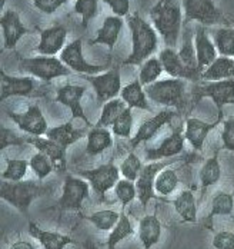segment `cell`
Instances as JSON below:
<instances>
[{"label":"cell","mask_w":234,"mask_h":249,"mask_svg":"<svg viewBox=\"0 0 234 249\" xmlns=\"http://www.w3.org/2000/svg\"><path fill=\"white\" fill-rule=\"evenodd\" d=\"M150 20L167 48H176L182 32L183 12L179 0H158L150 10Z\"/></svg>","instance_id":"6da1fadb"},{"label":"cell","mask_w":234,"mask_h":249,"mask_svg":"<svg viewBox=\"0 0 234 249\" xmlns=\"http://www.w3.org/2000/svg\"><path fill=\"white\" fill-rule=\"evenodd\" d=\"M127 25L131 33V52L125 65H143L157 49V30L139 15L129 16Z\"/></svg>","instance_id":"7a4b0ae2"},{"label":"cell","mask_w":234,"mask_h":249,"mask_svg":"<svg viewBox=\"0 0 234 249\" xmlns=\"http://www.w3.org/2000/svg\"><path fill=\"white\" fill-rule=\"evenodd\" d=\"M49 188L36 183L34 180H19V182H10L3 180L0 186V196L1 199L15 206L19 212L23 215H29V208L31 202L47 194Z\"/></svg>","instance_id":"3957f363"},{"label":"cell","mask_w":234,"mask_h":249,"mask_svg":"<svg viewBox=\"0 0 234 249\" xmlns=\"http://www.w3.org/2000/svg\"><path fill=\"white\" fill-rule=\"evenodd\" d=\"M184 89L186 85L183 79L173 77V79L157 80L155 83L146 86L144 92L147 98L157 105L182 109L184 103Z\"/></svg>","instance_id":"277c9868"},{"label":"cell","mask_w":234,"mask_h":249,"mask_svg":"<svg viewBox=\"0 0 234 249\" xmlns=\"http://www.w3.org/2000/svg\"><path fill=\"white\" fill-rule=\"evenodd\" d=\"M22 72L34 76L40 80L50 82L56 77L69 76L72 71L57 57L54 56H37V57H26L19 63Z\"/></svg>","instance_id":"5b68a950"},{"label":"cell","mask_w":234,"mask_h":249,"mask_svg":"<svg viewBox=\"0 0 234 249\" xmlns=\"http://www.w3.org/2000/svg\"><path fill=\"white\" fill-rule=\"evenodd\" d=\"M186 22H199L203 26L224 23L221 10L216 6L214 0H182Z\"/></svg>","instance_id":"8992f818"},{"label":"cell","mask_w":234,"mask_h":249,"mask_svg":"<svg viewBox=\"0 0 234 249\" xmlns=\"http://www.w3.org/2000/svg\"><path fill=\"white\" fill-rule=\"evenodd\" d=\"M89 198V183L81 178L67 175L64 178L62 196L57 200V206L63 211H80L84 199Z\"/></svg>","instance_id":"52a82bcc"},{"label":"cell","mask_w":234,"mask_h":249,"mask_svg":"<svg viewBox=\"0 0 234 249\" xmlns=\"http://www.w3.org/2000/svg\"><path fill=\"white\" fill-rule=\"evenodd\" d=\"M194 95L196 100L210 98L218 109V116H221L224 105H234V79L208 82L206 85L197 88L194 90Z\"/></svg>","instance_id":"ba28073f"},{"label":"cell","mask_w":234,"mask_h":249,"mask_svg":"<svg viewBox=\"0 0 234 249\" xmlns=\"http://www.w3.org/2000/svg\"><path fill=\"white\" fill-rule=\"evenodd\" d=\"M78 175L80 178H84L92 185L93 191L100 198H104V194L117 185L120 169L110 162L106 165H100L99 168L92 171H78Z\"/></svg>","instance_id":"9c48e42d"},{"label":"cell","mask_w":234,"mask_h":249,"mask_svg":"<svg viewBox=\"0 0 234 249\" xmlns=\"http://www.w3.org/2000/svg\"><path fill=\"white\" fill-rule=\"evenodd\" d=\"M60 60L73 72H78L81 75H99L103 73L104 66L100 65H92L89 63L83 56V43L81 39H76L72 43H69L60 53Z\"/></svg>","instance_id":"30bf717a"},{"label":"cell","mask_w":234,"mask_h":249,"mask_svg":"<svg viewBox=\"0 0 234 249\" xmlns=\"http://www.w3.org/2000/svg\"><path fill=\"white\" fill-rule=\"evenodd\" d=\"M86 79L93 86L99 102H109L116 99L119 93H122V77L120 69L113 68L100 75H89Z\"/></svg>","instance_id":"8fae6325"},{"label":"cell","mask_w":234,"mask_h":249,"mask_svg":"<svg viewBox=\"0 0 234 249\" xmlns=\"http://www.w3.org/2000/svg\"><path fill=\"white\" fill-rule=\"evenodd\" d=\"M9 118L17 124L23 132H26L31 136H42L47 133V122L37 105L29 106L26 112L23 113H16V112H9Z\"/></svg>","instance_id":"7c38bea8"},{"label":"cell","mask_w":234,"mask_h":249,"mask_svg":"<svg viewBox=\"0 0 234 249\" xmlns=\"http://www.w3.org/2000/svg\"><path fill=\"white\" fill-rule=\"evenodd\" d=\"M170 162H152L146 166L141 168L140 175L137 178V196L140 203L143 205V208L147 206L149 200L155 198V180H156L157 175L160 174Z\"/></svg>","instance_id":"4fadbf2b"},{"label":"cell","mask_w":234,"mask_h":249,"mask_svg":"<svg viewBox=\"0 0 234 249\" xmlns=\"http://www.w3.org/2000/svg\"><path fill=\"white\" fill-rule=\"evenodd\" d=\"M176 116V112H173L170 107L158 112L157 115H155L153 118L144 121L143 124H140L139 130L136 132V135L131 138L130 145L133 148H136L137 145L143 143V142H147L150 141L157 132L164 126L166 124H169L173 118Z\"/></svg>","instance_id":"5bb4252c"},{"label":"cell","mask_w":234,"mask_h":249,"mask_svg":"<svg viewBox=\"0 0 234 249\" xmlns=\"http://www.w3.org/2000/svg\"><path fill=\"white\" fill-rule=\"evenodd\" d=\"M0 26L3 30L4 49H13L17 42L27 33V29L23 26L20 16L16 10H6L0 19Z\"/></svg>","instance_id":"9a60e30c"},{"label":"cell","mask_w":234,"mask_h":249,"mask_svg":"<svg viewBox=\"0 0 234 249\" xmlns=\"http://www.w3.org/2000/svg\"><path fill=\"white\" fill-rule=\"evenodd\" d=\"M26 143H30L39 152L49 156V159L52 160L53 166H54V171H59L60 174H63L66 171V165H67L66 148H63L62 145H59L57 142H54L49 138H40V136L27 138Z\"/></svg>","instance_id":"2e32d148"},{"label":"cell","mask_w":234,"mask_h":249,"mask_svg":"<svg viewBox=\"0 0 234 249\" xmlns=\"http://www.w3.org/2000/svg\"><path fill=\"white\" fill-rule=\"evenodd\" d=\"M66 37H67V30L64 26L56 25L49 29H45L40 33V42L36 50L42 56H54L66 48L64 46Z\"/></svg>","instance_id":"e0dca14e"},{"label":"cell","mask_w":234,"mask_h":249,"mask_svg":"<svg viewBox=\"0 0 234 249\" xmlns=\"http://www.w3.org/2000/svg\"><path fill=\"white\" fill-rule=\"evenodd\" d=\"M84 86L78 85H64L57 90L56 100L64 106H67L72 110V118L73 119H81L86 124H90L87 116L84 115V110L81 107V98L84 95Z\"/></svg>","instance_id":"ac0fdd59"},{"label":"cell","mask_w":234,"mask_h":249,"mask_svg":"<svg viewBox=\"0 0 234 249\" xmlns=\"http://www.w3.org/2000/svg\"><path fill=\"white\" fill-rule=\"evenodd\" d=\"M194 48L197 54V62H199V69L203 73L208 66L217 59V49L214 42L208 37L207 32L204 26L200 25L196 27V35H194Z\"/></svg>","instance_id":"d6986e66"},{"label":"cell","mask_w":234,"mask_h":249,"mask_svg":"<svg viewBox=\"0 0 234 249\" xmlns=\"http://www.w3.org/2000/svg\"><path fill=\"white\" fill-rule=\"evenodd\" d=\"M186 138L180 130H174L169 138H166L157 148H150L146 150L147 160L157 162L163 158H173L182 153L184 148Z\"/></svg>","instance_id":"ffe728a7"},{"label":"cell","mask_w":234,"mask_h":249,"mask_svg":"<svg viewBox=\"0 0 234 249\" xmlns=\"http://www.w3.org/2000/svg\"><path fill=\"white\" fill-rule=\"evenodd\" d=\"M220 121H221V116H218L217 121L213 124H207L197 118H188L186 121V130H184L186 141L196 150H202L208 133L218 124Z\"/></svg>","instance_id":"44dd1931"},{"label":"cell","mask_w":234,"mask_h":249,"mask_svg":"<svg viewBox=\"0 0 234 249\" xmlns=\"http://www.w3.org/2000/svg\"><path fill=\"white\" fill-rule=\"evenodd\" d=\"M36 83L31 77H15L1 72V93L0 100H6L12 96H29L33 93Z\"/></svg>","instance_id":"7402d4cb"},{"label":"cell","mask_w":234,"mask_h":249,"mask_svg":"<svg viewBox=\"0 0 234 249\" xmlns=\"http://www.w3.org/2000/svg\"><path fill=\"white\" fill-rule=\"evenodd\" d=\"M29 233L34 239H37L45 249H64V247L73 244V239L67 235H62L59 232L45 231L34 222H29Z\"/></svg>","instance_id":"603a6c76"},{"label":"cell","mask_w":234,"mask_h":249,"mask_svg":"<svg viewBox=\"0 0 234 249\" xmlns=\"http://www.w3.org/2000/svg\"><path fill=\"white\" fill-rule=\"evenodd\" d=\"M123 29V20L119 16H107L103 25L99 29L97 36L92 40V45H106L109 49H113L117 43L119 35Z\"/></svg>","instance_id":"cb8c5ba5"},{"label":"cell","mask_w":234,"mask_h":249,"mask_svg":"<svg viewBox=\"0 0 234 249\" xmlns=\"http://www.w3.org/2000/svg\"><path fill=\"white\" fill-rule=\"evenodd\" d=\"M161 236V224L156 215H146L139 224V239L144 249H150L156 245Z\"/></svg>","instance_id":"d4e9b609"},{"label":"cell","mask_w":234,"mask_h":249,"mask_svg":"<svg viewBox=\"0 0 234 249\" xmlns=\"http://www.w3.org/2000/svg\"><path fill=\"white\" fill-rule=\"evenodd\" d=\"M179 56H180L183 66H184V79L191 80V82H196V80L202 79V72L199 69L196 48H194L190 37L186 39L184 45L180 48Z\"/></svg>","instance_id":"484cf974"},{"label":"cell","mask_w":234,"mask_h":249,"mask_svg":"<svg viewBox=\"0 0 234 249\" xmlns=\"http://www.w3.org/2000/svg\"><path fill=\"white\" fill-rule=\"evenodd\" d=\"M84 133H86L84 129H76L70 122H67V124H63L60 126L49 129L46 136L67 149L70 145H73L75 142L80 141L84 136Z\"/></svg>","instance_id":"4316f807"},{"label":"cell","mask_w":234,"mask_h":249,"mask_svg":"<svg viewBox=\"0 0 234 249\" xmlns=\"http://www.w3.org/2000/svg\"><path fill=\"white\" fill-rule=\"evenodd\" d=\"M202 79H204L207 82L234 79V59L233 57H226V56L217 57L202 73Z\"/></svg>","instance_id":"83f0119b"},{"label":"cell","mask_w":234,"mask_h":249,"mask_svg":"<svg viewBox=\"0 0 234 249\" xmlns=\"http://www.w3.org/2000/svg\"><path fill=\"white\" fill-rule=\"evenodd\" d=\"M122 99L126 102V105L129 107H137V109H143V110H152L149 100H147V95L143 90V85L140 83L139 79L133 80L127 86H125L122 89Z\"/></svg>","instance_id":"f1b7e54d"},{"label":"cell","mask_w":234,"mask_h":249,"mask_svg":"<svg viewBox=\"0 0 234 249\" xmlns=\"http://www.w3.org/2000/svg\"><path fill=\"white\" fill-rule=\"evenodd\" d=\"M113 145V138L111 133L107 130V127H97L94 126L89 133H87V146L86 152L89 155H99L107 148Z\"/></svg>","instance_id":"f546056e"},{"label":"cell","mask_w":234,"mask_h":249,"mask_svg":"<svg viewBox=\"0 0 234 249\" xmlns=\"http://www.w3.org/2000/svg\"><path fill=\"white\" fill-rule=\"evenodd\" d=\"M176 212L182 216L184 222L194 224L197 221V205L191 191H183L182 194L173 200Z\"/></svg>","instance_id":"4dcf8cb0"},{"label":"cell","mask_w":234,"mask_h":249,"mask_svg":"<svg viewBox=\"0 0 234 249\" xmlns=\"http://www.w3.org/2000/svg\"><path fill=\"white\" fill-rule=\"evenodd\" d=\"M158 60L166 73L176 79H184V66L179 56V52H176L173 48H166L160 52Z\"/></svg>","instance_id":"1f68e13d"},{"label":"cell","mask_w":234,"mask_h":249,"mask_svg":"<svg viewBox=\"0 0 234 249\" xmlns=\"http://www.w3.org/2000/svg\"><path fill=\"white\" fill-rule=\"evenodd\" d=\"M126 109V102L123 99H111L106 102L102 110V115L97 121V127H109L113 126L114 121L120 116V113Z\"/></svg>","instance_id":"d6a6232c"},{"label":"cell","mask_w":234,"mask_h":249,"mask_svg":"<svg viewBox=\"0 0 234 249\" xmlns=\"http://www.w3.org/2000/svg\"><path fill=\"white\" fill-rule=\"evenodd\" d=\"M214 45L221 56L233 57L234 56V29L220 27L214 32Z\"/></svg>","instance_id":"836d02e7"},{"label":"cell","mask_w":234,"mask_h":249,"mask_svg":"<svg viewBox=\"0 0 234 249\" xmlns=\"http://www.w3.org/2000/svg\"><path fill=\"white\" fill-rule=\"evenodd\" d=\"M133 233H134V229H133V225H131L129 216L125 212H122L119 222L110 232V236L107 239V247L109 249H114L123 239H126Z\"/></svg>","instance_id":"e575fe53"},{"label":"cell","mask_w":234,"mask_h":249,"mask_svg":"<svg viewBox=\"0 0 234 249\" xmlns=\"http://www.w3.org/2000/svg\"><path fill=\"white\" fill-rule=\"evenodd\" d=\"M220 178H221V168H220L218 156L216 153L213 158L206 160V163L203 165V168L200 171V182H202L203 191L216 185L220 180Z\"/></svg>","instance_id":"d590c367"},{"label":"cell","mask_w":234,"mask_h":249,"mask_svg":"<svg viewBox=\"0 0 234 249\" xmlns=\"http://www.w3.org/2000/svg\"><path fill=\"white\" fill-rule=\"evenodd\" d=\"M234 198L232 194L227 192H217L211 200V212L208 215V219H213L214 216H230L233 213Z\"/></svg>","instance_id":"8d00e7d4"},{"label":"cell","mask_w":234,"mask_h":249,"mask_svg":"<svg viewBox=\"0 0 234 249\" xmlns=\"http://www.w3.org/2000/svg\"><path fill=\"white\" fill-rule=\"evenodd\" d=\"M163 66L157 57H149L143 65H140L139 80L143 86H149L157 82V79L163 73Z\"/></svg>","instance_id":"74e56055"},{"label":"cell","mask_w":234,"mask_h":249,"mask_svg":"<svg viewBox=\"0 0 234 249\" xmlns=\"http://www.w3.org/2000/svg\"><path fill=\"white\" fill-rule=\"evenodd\" d=\"M177 185H179L177 174L173 169H166L157 175L156 180H155V191L158 195L167 196L176 191Z\"/></svg>","instance_id":"f35d334b"},{"label":"cell","mask_w":234,"mask_h":249,"mask_svg":"<svg viewBox=\"0 0 234 249\" xmlns=\"http://www.w3.org/2000/svg\"><path fill=\"white\" fill-rule=\"evenodd\" d=\"M87 219L94 225L99 231H111L120 219V213L111 209H103L99 212L92 213Z\"/></svg>","instance_id":"ab89813d"},{"label":"cell","mask_w":234,"mask_h":249,"mask_svg":"<svg viewBox=\"0 0 234 249\" xmlns=\"http://www.w3.org/2000/svg\"><path fill=\"white\" fill-rule=\"evenodd\" d=\"M29 163H30L31 171L36 174V176L40 180L45 179V178H47L54 171V166H53L52 160L49 159V156H46L45 153H42L39 150H37V153H34L31 156V159H30Z\"/></svg>","instance_id":"60d3db41"},{"label":"cell","mask_w":234,"mask_h":249,"mask_svg":"<svg viewBox=\"0 0 234 249\" xmlns=\"http://www.w3.org/2000/svg\"><path fill=\"white\" fill-rule=\"evenodd\" d=\"M30 163H27L25 159H9L7 160V168L3 172V179L4 180H10V182H19L23 180V178L26 176L27 166Z\"/></svg>","instance_id":"b9f144b4"},{"label":"cell","mask_w":234,"mask_h":249,"mask_svg":"<svg viewBox=\"0 0 234 249\" xmlns=\"http://www.w3.org/2000/svg\"><path fill=\"white\" fill-rule=\"evenodd\" d=\"M97 1L99 0H76L75 1V12L81 18V26L84 29L97 15Z\"/></svg>","instance_id":"7bdbcfd3"},{"label":"cell","mask_w":234,"mask_h":249,"mask_svg":"<svg viewBox=\"0 0 234 249\" xmlns=\"http://www.w3.org/2000/svg\"><path fill=\"white\" fill-rule=\"evenodd\" d=\"M131 127H133V115H131V107L127 106L120 113V116L114 121L111 126V132L120 138H130Z\"/></svg>","instance_id":"ee69618b"},{"label":"cell","mask_w":234,"mask_h":249,"mask_svg":"<svg viewBox=\"0 0 234 249\" xmlns=\"http://www.w3.org/2000/svg\"><path fill=\"white\" fill-rule=\"evenodd\" d=\"M114 194H116L117 199L122 202V205L126 206L130 202H133L134 198L137 196V189H136V185L131 180L123 179V180H119L117 185L114 186Z\"/></svg>","instance_id":"f6af8a7d"},{"label":"cell","mask_w":234,"mask_h":249,"mask_svg":"<svg viewBox=\"0 0 234 249\" xmlns=\"http://www.w3.org/2000/svg\"><path fill=\"white\" fill-rule=\"evenodd\" d=\"M141 162L137 158V155L129 153V156L123 160V163L120 165V172L125 176V179H129L131 182L137 180L140 171H141Z\"/></svg>","instance_id":"bcb514c9"},{"label":"cell","mask_w":234,"mask_h":249,"mask_svg":"<svg viewBox=\"0 0 234 249\" xmlns=\"http://www.w3.org/2000/svg\"><path fill=\"white\" fill-rule=\"evenodd\" d=\"M213 247L216 249H234V232H217L213 238Z\"/></svg>","instance_id":"7dc6e473"},{"label":"cell","mask_w":234,"mask_h":249,"mask_svg":"<svg viewBox=\"0 0 234 249\" xmlns=\"http://www.w3.org/2000/svg\"><path fill=\"white\" fill-rule=\"evenodd\" d=\"M221 142L223 148L234 152V118L227 119L223 124V132H221Z\"/></svg>","instance_id":"c3c4849f"},{"label":"cell","mask_w":234,"mask_h":249,"mask_svg":"<svg viewBox=\"0 0 234 249\" xmlns=\"http://www.w3.org/2000/svg\"><path fill=\"white\" fill-rule=\"evenodd\" d=\"M64 3H67V0H33L34 7L45 15H53Z\"/></svg>","instance_id":"681fc988"},{"label":"cell","mask_w":234,"mask_h":249,"mask_svg":"<svg viewBox=\"0 0 234 249\" xmlns=\"http://www.w3.org/2000/svg\"><path fill=\"white\" fill-rule=\"evenodd\" d=\"M104 3L111 9L114 16L123 18L129 15L130 10V0H103Z\"/></svg>","instance_id":"f907efd6"},{"label":"cell","mask_w":234,"mask_h":249,"mask_svg":"<svg viewBox=\"0 0 234 249\" xmlns=\"http://www.w3.org/2000/svg\"><path fill=\"white\" fill-rule=\"evenodd\" d=\"M25 142H26L25 138L17 136L13 130L3 127V130H1V149L7 148L9 145H23Z\"/></svg>","instance_id":"816d5d0a"},{"label":"cell","mask_w":234,"mask_h":249,"mask_svg":"<svg viewBox=\"0 0 234 249\" xmlns=\"http://www.w3.org/2000/svg\"><path fill=\"white\" fill-rule=\"evenodd\" d=\"M9 249H34L33 248V245L30 244V242H27V241H17V242H15L12 247Z\"/></svg>","instance_id":"f5cc1de1"},{"label":"cell","mask_w":234,"mask_h":249,"mask_svg":"<svg viewBox=\"0 0 234 249\" xmlns=\"http://www.w3.org/2000/svg\"><path fill=\"white\" fill-rule=\"evenodd\" d=\"M83 248L84 249H97V247L92 242V241H86L84 244H83Z\"/></svg>","instance_id":"db71d44e"},{"label":"cell","mask_w":234,"mask_h":249,"mask_svg":"<svg viewBox=\"0 0 234 249\" xmlns=\"http://www.w3.org/2000/svg\"><path fill=\"white\" fill-rule=\"evenodd\" d=\"M233 186H234V176H233Z\"/></svg>","instance_id":"11a10c76"}]
</instances>
